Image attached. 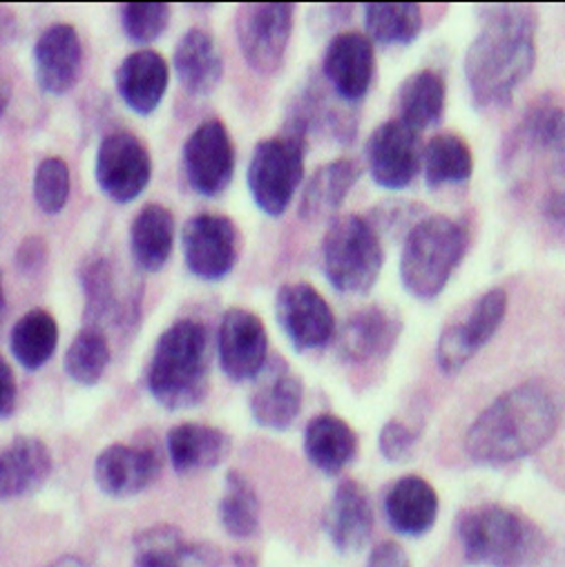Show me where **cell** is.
<instances>
[{"mask_svg": "<svg viewBox=\"0 0 565 567\" xmlns=\"http://www.w3.org/2000/svg\"><path fill=\"white\" fill-rule=\"evenodd\" d=\"M536 12L525 6H492L465 54V79L476 107L510 103L536 63Z\"/></svg>", "mask_w": 565, "mask_h": 567, "instance_id": "obj_1", "label": "cell"}, {"mask_svg": "<svg viewBox=\"0 0 565 567\" xmlns=\"http://www.w3.org/2000/svg\"><path fill=\"white\" fill-rule=\"evenodd\" d=\"M558 430L554 393L538 382H523L501 393L472 422L465 454L476 465L503 467L543 450Z\"/></svg>", "mask_w": 565, "mask_h": 567, "instance_id": "obj_2", "label": "cell"}, {"mask_svg": "<svg viewBox=\"0 0 565 567\" xmlns=\"http://www.w3.org/2000/svg\"><path fill=\"white\" fill-rule=\"evenodd\" d=\"M144 380L148 393L168 411L202 404L210 389L206 327L191 318L168 327L153 349Z\"/></svg>", "mask_w": 565, "mask_h": 567, "instance_id": "obj_3", "label": "cell"}, {"mask_svg": "<svg viewBox=\"0 0 565 567\" xmlns=\"http://www.w3.org/2000/svg\"><path fill=\"white\" fill-rule=\"evenodd\" d=\"M463 556L476 567H534L545 554L543 532L525 514L485 503L456 518Z\"/></svg>", "mask_w": 565, "mask_h": 567, "instance_id": "obj_4", "label": "cell"}, {"mask_svg": "<svg viewBox=\"0 0 565 567\" xmlns=\"http://www.w3.org/2000/svg\"><path fill=\"white\" fill-rule=\"evenodd\" d=\"M470 248V228L448 215L411 226L400 252V281L415 300H436Z\"/></svg>", "mask_w": 565, "mask_h": 567, "instance_id": "obj_5", "label": "cell"}, {"mask_svg": "<svg viewBox=\"0 0 565 567\" xmlns=\"http://www.w3.org/2000/svg\"><path fill=\"white\" fill-rule=\"evenodd\" d=\"M309 151L307 127L291 118L277 136H268L255 146L248 164V190L255 206L268 217L285 215L305 177Z\"/></svg>", "mask_w": 565, "mask_h": 567, "instance_id": "obj_6", "label": "cell"}, {"mask_svg": "<svg viewBox=\"0 0 565 567\" xmlns=\"http://www.w3.org/2000/svg\"><path fill=\"white\" fill-rule=\"evenodd\" d=\"M384 264L378 228L360 217L336 219L322 241V266L331 287L342 296H364L373 289Z\"/></svg>", "mask_w": 565, "mask_h": 567, "instance_id": "obj_7", "label": "cell"}, {"mask_svg": "<svg viewBox=\"0 0 565 567\" xmlns=\"http://www.w3.org/2000/svg\"><path fill=\"white\" fill-rule=\"evenodd\" d=\"M94 177L99 188L114 204H130L151 184V151L146 148L144 141L127 130L110 132L99 144Z\"/></svg>", "mask_w": 565, "mask_h": 567, "instance_id": "obj_8", "label": "cell"}, {"mask_svg": "<svg viewBox=\"0 0 565 567\" xmlns=\"http://www.w3.org/2000/svg\"><path fill=\"white\" fill-rule=\"evenodd\" d=\"M296 8L289 3L242 6L237 12V43L257 74H275L285 61L294 32Z\"/></svg>", "mask_w": 565, "mask_h": 567, "instance_id": "obj_9", "label": "cell"}, {"mask_svg": "<svg viewBox=\"0 0 565 567\" xmlns=\"http://www.w3.org/2000/svg\"><path fill=\"white\" fill-rule=\"evenodd\" d=\"M188 186L202 197H219L235 175V146L222 118H206L188 136L182 153Z\"/></svg>", "mask_w": 565, "mask_h": 567, "instance_id": "obj_10", "label": "cell"}, {"mask_svg": "<svg viewBox=\"0 0 565 567\" xmlns=\"http://www.w3.org/2000/svg\"><path fill=\"white\" fill-rule=\"evenodd\" d=\"M275 316L296 351L322 349L336 333V316L329 302L307 281L281 284L275 296Z\"/></svg>", "mask_w": 565, "mask_h": 567, "instance_id": "obj_11", "label": "cell"}, {"mask_svg": "<svg viewBox=\"0 0 565 567\" xmlns=\"http://www.w3.org/2000/svg\"><path fill=\"white\" fill-rule=\"evenodd\" d=\"M239 257V233L230 217L202 213L184 228V259L188 270L204 281L226 279Z\"/></svg>", "mask_w": 565, "mask_h": 567, "instance_id": "obj_12", "label": "cell"}, {"mask_svg": "<svg viewBox=\"0 0 565 567\" xmlns=\"http://www.w3.org/2000/svg\"><path fill=\"white\" fill-rule=\"evenodd\" d=\"M507 313V293L503 289L487 291L472 311L450 324L436 344L439 367L454 375L459 373L499 331Z\"/></svg>", "mask_w": 565, "mask_h": 567, "instance_id": "obj_13", "label": "cell"}, {"mask_svg": "<svg viewBox=\"0 0 565 567\" xmlns=\"http://www.w3.org/2000/svg\"><path fill=\"white\" fill-rule=\"evenodd\" d=\"M420 132L400 118L378 125L367 141V166L373 182L387 190H404L420 171Z\"/></svg>", "mask_w": 565, "mask_h": 567, "instance_id": "obj_14", "label": "cell"}, {"mask_svg": "<svg viewBox=\"0 0 565 567\" xmlns=\"http://www.w3.org/2000/svg\"><path fill=\"white\" fill-rule=\"evenodd\" d=\"M305 404L302 378L287 364L285 358L273 355L257 375V386L250 395V415L264 430L287 432L294 427Z\"/></svg>", "mask_w": 565, "mask_h": 567, "instance_id": "obj_15", "label": "cell"}, {"mask_svg": "<svg viewBox=\"0 0 565 567\" xmlns=\"http://www.w3.org/2000/svg\"><path fill=\"white\" fill-rule=\"evenodd\" d=\"M217 353L233 382L255 380L268 360V333L261 318L248 309H228L219 324Z\"/></svg>", "mask_w": 565, "mask_h": 567, "instance_id": "obj_16", "label": "cell"}, {"mask_svg": "<svg viewBox=\"0 0 565 567\" xmlns=\"http://www.w3.org/2000/svg\"><path fill=\"white\" fill-rule=\"evenodd\" d=\"M162 474L160 452L151 445H110L94 461L96 487L110 498L146 492Z\"/></svg>", "mask_w": 565, "mask_h": 567, "instance_id": "obj_17", "label": "cell"}, {"mask_svg": "<svg viewBox=\"0 0 565 567\" xmlns=\"http://www.w3.org/2000/svg\"><path fill=\"white\" fill-rule=\"evenodd\" d=\"M322 74L345 103H360L376 74V52L362 32H340L325 50Z\"/></svg>", "mask_w": 565, "mask_h": 567, "instance_id": "obj_18", "label": "cell"}, {"mask_svg": "<svg viewBox=\"0 0 565 567\" xmlns=\"http://www.w3.org/2000/svg\"><path fill=\"white\" fill-rule=\"evenodd\" d=\"M382 512L396 534L420 538L430 534L436 525L441 514V498L428 478L409 474L387 487Z\"/></svg>", "mask_w": 565, "mask_h": 567, "instance_id": "obj_19", "label": "cell"}, {"mask_svg": "<svg viewBox=\"0 0 565 567\" xmlns=\"http://www.w3.org/2000/svg\"><path fill=\"white\" fill-rule=\"evenodd\" d=\"M83 68V43L74 25H50L34 45V76L43 92L63 96L79 83Z\"/></svg>", "mask_w": 565, "mask_h": 567, "instance_id": "obj_20", "label": "cell"}, {"mask_svg": "<svg viewBox=\"0 0 565 567\" xmlns=\"http://www.w3.org/2000/svg\"><path fill=\"white\" fill-rule=\"evenodd\" d=\"M373 505L369 492L353 478L342 481L325 509V534L340 554H358L373 534Z\"/></svg>", "mask_w": 565, "mask_h": 567, "instance_id": "obj_21", "label": "cell"}, {"mask_svg": "<svg viewBox=\"0 0 565 567\" xmlns=\"http://www.w3.org/2000/svg\"><path fill=\"white\" fill-rule=\"evenodd\" d=\"M402 336V320L382 307H367L353 313L340 329L338 351L345 362L369 364L384 360L398 338Z\"/></svg>", "mask_w": 565, "mask_h": 567, "instance_id": "obj_22", "label": "cell"}, {"mask_svg": "<svg viewBox=\"0 0 565 567\" xmlns=\"http://www.w3.org/2000/svg\"><path fill=\"white\" fill-rule=\"evenodd\" d=\"M168 61L155 50L132 52L121 61L114 74L119 96L141 116H148L160 107L168 90Z\"/></svg>", "mask_w": 565, "mask_h": 567, "instance_id": "obj_23", "label": "cell"}, {"mask_svg": "<svg viewBox=\"0 0 565 567\" xmlns=\"http://www.w3.org/2000/svg\"><path fill=\"white\" fill-rule=\"evenodd\" d=\"M50 447L34 436H17L0 452V501H14L39 492L52 476Z\"/></svg>", "mask_w": 565, "mask_h": 567, "instance_id": "obj_24", "label": "cell"}, {"mask_svg": "<svg viewBox=\"0 0 565 567\" xmlns=\"http://www.w3.org/2000/svg\"><path fill=\"white\" fill-rule=\"evenodd\" d=\"M168 458L177 474H197L219 467L230 454V436L213 424L182 422L166 436Z\"/></svg>", "mask_w": 565, "mask_h": 567, "instance_id": "obj_25", "label": "cell"}, {"mask_svg": "<svg viewBox=\"0 0 565 567\" xmlns=\"http://www.w3.org/2000/svg\"><path fill=\"white\" fill-rule=\"evenodd\" d=\"M305 454L325 476L342 474L358 454V434L333 413L316 415L305 430Z\"/></svg>", "mask_w": 565, "mask_h": 567, "instance_id": "obj_26", "label": "cell"}, {"mask_svg": "<svg viewBox=\"0 0 565 567\" xmlns=\"http://www.w3.org/2000/svg\"><path fill=\"white\" fill-rule=\"evenodd\" d=\"M175 70L182 87L193 96H208L224 79V56L208 30H188L175 50Z\"/></svg>", "mask_w": 565, "mask_h": 567, "instance_id": "obj_27", "label": "cell"}, {"mask_svg": "<svg viewBox=\"0 0 565 567\" xmlns=\"http://www.w3.org/2000/svg\"><path fill=\"white\" fill-rule=\"evenodd\" d=\"M175 244V215L162 204H146L130 224V255L144 272H160Z\"/></svg>", "mask_w": 565, "mask_h": 567, "instance_id": "obj_28", "label": "cell"}, {"mask_svg": "<svg viewBox=\"0 0 565 567\" xmlns=\"http://www.w3.org/2000/svg\"><path fill=\"white\" fill-rule=\"evenodd\" d=\"M79 279L85 296V320L90 322L92 329H101L103 322L132 324L136 305L121 302L116 291L114 268L105 257H90L81 266Z\"/></svg>", "mask_w": 565, "mask_h": 567, "instance_id": "obj_29", "label": "cell"}, {"mask_svg": "<svg viewBox=\"0 0 565 567\" xmlns=\"http://www.w3.org/2000/svg\"><path fill=\"white\" fill-rule=\"evenodd\" d=\"M360 175H362V166L349 157L336 159L318 168L305 186L302 202H300V217L305 221H318V219L331 217L342 206V202L347 199V195L351 193Z\"/></svg>", "mask_w": 565, "mask_h": 567, "instance_id": "obj_30", "label": "cell"}, {"mask_svg": "<svg viewBox=\"0 0 565 567\" xmlns=\"http://www.w3.org/2000/svg\"><path fill=\"white\" fill-rule=\"evenodd\" d=\"M448 85L441 72L420 70L398 90V118L415 132L434 127L445 114Z\"/></svg>", "mask_w": 565, "mask_h": 567, "instance_id": "obj_31", "label": "cell"}, {"mask_svg": "<svg viewBox=\"0 0 565 567\" xmlns=\"http://www.w3.org/2000/svg\"><path fill=\"white\" fill-rule=\"evenodd\" d=\"M563 107L554 99H538L530 105L521 123L510 136L505 155L512 159L521 153H554L563 155Z\"/></svg>", "mask_w": 565, "mask_h": 567, "instance_id": "obj_32", "label": "cell"}, {"mask_svg": "<svg viewBox=\"0 0 565 567\" xmlns=\"http://www.w3.org/2000/svg\"><path fill=\"white\" fill-rule=\"evenodd\" d=\"M59 347V322L45 309L28 311L10 333V349L28 371L43 369Z\"/></svg>", "mask_w": 565, "mask_h": 567, "instance_id": "obj_33", "label": "cell"}, {"mask_svg": "<svg viewBox=\"0 0 565 567\" xmlns=\"http://www.w3.org/2000/svg\"><path fill=\"white\" fill-rule=\"evenodd\" d=\"M422 157H425V179L430 188L465 184L474 175L472 148L456 132H441L432 136Z\"/></svg>", "mask_w": 565, "mask_h": 567, "instance_id": "obj_34", "label": "cell"}, {"mask_svg": "<svg viewBox=\"0 0 565 567\" xmlns=\"http://www.w3.org/2000/svg\"><path fill=\"white\" fill-rule=\"evenodd\" d=\"M364 28L380 45H411L422 30V12L413 3H369Z\"/></svg>", "mask_w": 565, "mask_h": 567, "instance_id": "obj_35", "label": "cell"}, {"mask_svg": "<svg viewBox=\"0 0 565 567\" xmlns=\"http://www.w3.org/2000/svg\"><path fill=\"white\" fill-rule=\"evenodd\" d=\"M219 523L233 538H250L259 532V496L253 483L237 470L226 474V489L219 501Z\"/></svg>", "mask_w": 565, "mask_h": 567, "instance_id": "obj_36", "label": "cell"}, {"mask_svg": "<svg viewBox=\"0 0 565 567\" xmlns=\"http://www.w3.org/2000/svg\"><path fill=\"white\" fill-rule=\"evenodd\" d=\"M110 342L101 329L85 327L65 353V373L81 386H94L110 364Z\"/></svg>", "mask_w": 565, "mask_h": 567, "instance_id": "obj_37", "label": "cell"}, {"mask_svg": "<svg viewBox=\"0 0 565 567\" xmlns=\"http://www.w3.org/2000/svg\"><path fill=\"white\" fill-rule=\"evenodd\" d=\"M186 538L175 525H155L134 536V567H179Z\"/></svg>", "mask_w": 565, "mask_h": 567, "instance_id": "obj_38", "label": "cell"}, {"mask_svg": "<svg viewBox=\"0 0 565 567\" xmlns=\"http://www.w3.org/2000/svg\"><path fill=\"white\" fill-rule=\"evenodd\" d=\"M173 10L166 3H127L121 6V28L134 45L155 43L171 23Z\"/></svg>", "mask_w": 565, "mask_h": 567, "instance_id": "obj_39", "label": "cell"}, {"mask_svg": "<svg viewBox=\"0 0 565 567\" xmlns=\"http://www.w3.org/2000/svg\"><path fill=\"white\" fill-rule=\"evenodd\" d=\"M70 168L61 157H48L34 173V199L48 215H59L70 199Z\"/></svg>", "mask_w": 565, "mask_h": 567, "instance_id": "obj_40", "label": "cell"}, {"mask_svg": "<svg viewBox=\"0 0 565 567\" xmlns=\"http://www.w3.org/2000/svg\"><path fill=\"white\" fill-rule=\"evenodd\" d=\"M415 445H418V432L411 430L407 422L402 420L384 422V427L380 430V436H378V447L387 463L398 465L409 461L413 456Z\"/></svg>", "mask_w": 565, "mask_h": 567, "instance_id": "obj_41", "label": "cell"}, {"mask_svg": "<svg viewBox=\"0 0 565 567\" xmlns=\"http://www.w3.org/2000/svg\"><path fill=\"white\" fill-rule=\"evenodd\" d=\"M48 257H50V248H48L45 239L39 237V235H32V237H25L21 241V246L17 248L14 264L23 275L32 277V275H39L45 268Z\"/></svg>", "mask_w": 565, "mask_h": 567, "instance_id": "obj_42", "label": "cell"}, {"mask_svg": "<svg viewBox=\"0 0 565 567\" xmlns=\"http://www.w3.org/2000/svg\"><path fill=\"white\" fill-rule=\"evenodd\" d=\"M222 549L208 540H186L179 551V567H222Z\"/></svg>", "mask_w": 565, "mask_h": 567, "instance_id": "obj_43", "label": "cell"}, {"mask_svg": "<svg viewBox=\"0 0 565 567\" xmlns=\"http://www.w3.org/2000/svg\"><path fill=\"white\" fill-rule=\"evenodd\" d=\"M367 567H411V558L400 543L382 540L369 551Z\"/></svg>", "mask_w": 565, "mask_h": 567, "instance_id": "obj_44", "label": "cell"}, {"mask_svg": "<svg viewBox=\"0 0 565 567\" xmlns=\"http://www.w3.org/2000/svg\"><path fill=\"white\" fill-rule=\"evenodd\" d=\"M17 378L10 367V362L0 355V420H6L14 413L17 409Z\"/></svg>", "mask_w": 565, "mask_h": 567, "instance_id": "obj_45", "label": "cell"}, {"mask_svg": "<svg viewBox=\"0 0 565 567\" xmlns=\"http://www.w3.org/2000/svg\"><path fill=\"white\" fill-rule=\"evenodd\" d=\"M19 34V19L12 10L0 8V45H10Z\"/></svg>", "mask_w": 565, "mask_h": 567, "instance_id": "obj_46", "label": "cell"}, {"mask_svg": "<svg viewBox=\"0 0 565 567\" xmlns=\"http://www.w3.org/2000/svg\"><path fill=\"white\" fill-rule=\"evenodd\" d=\"M543 215L552 224H563V190H552L543 202Z\"/></svg>", "mask_w": 565, "mask_h": 567, "instance_id": "obj_47", "label": "cell"}, {"mask_svg": "<svg viewBox=\"0 0 565 567\" xmlns=\"http://www.w3.org/2000/svg\"><path fill=\"white\" fill-rule=\"evenodd\" d=\"M230 563H233V567H259V560H257V556L255 554H250V551H235L233 556H230Z\"/></svg>", "mask_w": 565, "mask_h": 567, "instance_id": "obj_48", "label": "cell"}, {"mask_svg": "<svg viewBox=\"0 0 565 567\" xmlns=\"http://www.w3.org/2000/svg\"><path fill=\"white\" fill-rule=\"evenodd\" d=\"M10 101H12V83L6 76H0V116L6 114Z\"/></svg>", "mask_w": 565, "mask_h": 567, "instance_id": "obj_49", "label": "cell"}, {"mask_svg": "<svg viewBox=\"0 0 565 567\" xmlns=\"http://www.w3.org/2000/svg\"><path fill=\"white\" fill-rule=\"evenodd\" d=\"M50 567H90L81 556H74V554H65L61 558H56Z\"/></svg>", "mask_w": 565, "mask_h": 567, "instance_id": "obj_50", "label": "cell"}, {"mask_svg": "<svg viewBox=\"0 0 565 567\" xmlns=\"http://www.w3.org/2000/svg\"><path fill=\"white\" fill-rule=\"evenodd\" d=\"M6 311V275L0 270V313Z\"/></svg>", "mask_w": 565, "mask_h": 567, "instance_id": "obj_51", "label": "cell"}]
</instances>
